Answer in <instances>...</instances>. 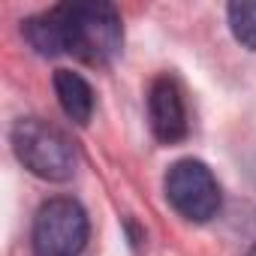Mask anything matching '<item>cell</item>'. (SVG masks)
<instances>
[{"label":"cell","instance_id":"3","mask_svg":"<svg viewBox=\"0 0 256 256\" xmlns=\"http://www.w3.org/2000/svg\"><path fill=\"white\" fill-rule=\"evenodd\" d=\"M90 223L82 202L72 196H52L40 205L30 229L34 256H82Z\"/></svg>","mask_w":256,"mask_h":256},{"label":"cell","instance_id":"7","mask_svg":"<svg viewBox=\"0 0 256 256\" xmlns=\"http://www.w3.org/2000/svg\"><path fill=\"white\" fill-rule=\"evenodd\" d=\"M226 16H229L232 36L244 48L256 52V0H238V4H229Z\"/></svg>","mask_w":256,"mask_h":256},{"label":"cell","instance_id":"5","mask_svg":"<svg viewBox=\"0 0 256 256\" xmlns=\"http://www.w3.org/2000/svg\"><path fill=\"white\" fill-rule=\"evenodd\" d=\"M148 120H151V133L163 145H175L187 136V106H184V96L175 78L160 76L151 82Z\"/></svg>","mask_w":256,"mask_h":256},{"label":"cell","instance_id":"6","mask_svg":"<svg viewBox=\"0 0 256 256\" xmlns=\"http://www.w3.org/2000/svg\"><path fill=\"white\" fill-rule=\"evenodd\" d=\"M54 94H58V102L64 108V114L84 126L94 114V88L88 84V78H82L78 72L72 70H54Z\"/></svg>","mask_w":256,"mask_h":256},{"label":"cell","instance_id":"8","mask_svg":"<svg viewBox=\"0 0 256 256\" xmlns=\"http://www.w3.org/2000/svg\"><path fill=\"white\" fill-rule=\"evenodd\" d=\"M247 256H256V244H253V247H250V253H247Z\"/></svg>","mask_w":256,"mask_h":256},{"label":"cell","instance_id":"2","mask_svg":"<svg viewBox=\"0 0 256 256\" xmlns=\"http://www.w3.org/2000/svg\"><path fill=\"white\" fill-rule=\"evenodd\" d=\"M18 163L42 181H70L76 172V148L60 126L42 118H22L10 133Z\"/></svg>","mask_w":256,"mask_h":256},{"label":"cell","instance_id":"4","mask_svg":"<svg viewBox=\"0 0 256 256\" xmlns=\"http://www.w3.org/2000/svg\"><path fill=\"white\" fill-rule=\"evenodd\" d=\"M169 205L190 223H208L220 211V184L202 160H178L163 181Z\"/></svg>","mask_w":256,"mask_h":256},{"label":"cell","instance_id":"1","mask_svg":"<svg viewBox=\"0 0 256 256\" xmlns=\"http://www.w3.org/2000/svg\"><path fill=\"white\" fill-rule=\"evenodd\" d=\"M30 48L42 58L72 54L88 66H106L120 54L124 24L112 4L102 0H76L58 4L22 28Z\"/></svg>","mask_w":256,"mask_h":256}]
</instances>
